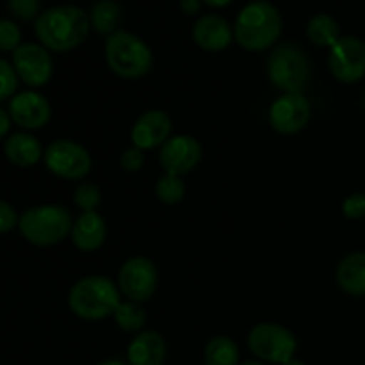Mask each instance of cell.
<instances>
[{
    "label": "cell",
    "mask_w": 365,
    "mask_h": 365,
    "mask_svg": "<svg viewBox=\"0 0 365 365\" xmlns=\"http://www.w3.org/2000/svg\"><path fill=\"white\" fill-rule=\"evenodd\" d=\"M89 21L84 9L77 6H57L36 18V36L45 48L53 52L73 50L88 38Z\"/></svg>",
    "instance_id": "cell-1"
},
{
    "label": "cell",
    "mask_w": 365,
    "mask_h": 365,
    "mask_svg": "<svg viewBox=\"0 0 365 365\" xmlns=\"http://www.w3.org/2000/svg\"><path fill=\"white\" fill-rule=\"evenodd\" d=\"M282 34V16L273 4L266 0L250 2L239 13L234 36L242 48L262 52L273 46Z\"/></svg>",
    "instance_id": "cell-2"
},
{
    "label": "cell",
    "mask_w": 365,
    "mask_h": 365,
    "mask_svg": "<svg viewBox=\"0 0 365 365\" xmlns=\"http://www.w3.org/2000/svg\"><path fill=\"white\" fill-rule=\"evenodd\" d=\"M120 303V291L106 277L82 278L73 284L68 294L71 312L86 321H98L114 316Z\"/></svg>",
    "instance_id": "cell-3"
},
{
    "label": "cell",
    "mask_w": 365,
    "mask_h": 365,
    "mask_svg": "<svg viewBox=\"0 0 365 365\" xmlns=\"http://www.w3.org/2000/svg\"><path fill=\"white\" fill-rule=\"evenodd\" d=\"M106 59L110 70L123 78L145 77L153 63L148 45L135 34L121 29L107 38Z\"/></svg>",
    "instance_id": "cell-4"
},
{
    "label": "cell",
    "mask_w": 365,
    "mask_h": 365,
    "mask_svg": "<svg viewBox=\"0 0 365 365\" xmlns=\"http://www.w3.org/2000/svg\"><path fill=\"white\" fill-rule=\"evenodd\" d=\"M21 235L31 245L52 246L71 234V214L61 205H41L25 210L18 221Z\"/></svg>",
    "instance_id": "cell-5"
},
{
    "label": "cell",
    "mask_w": 365,
    "mask_h": 365,
    "mask_svg": "<svg viewBox=\"0 0 365 365\" xmlns=\"http://www.w3.org/2000/svg\"><path fill=\"white\" fill-rule=\"evenodd\" d=\"M267 77L285 95H302L310 77L305 52L292 43L278 45L267 59Z\"/></svg>",
    "instance_id": "cell-6"
},
{
    "label": "cell",
    "mask_w": 365,
    "mask_h": 365,
    "mask_svg": "<svg viewBox=\"0 0 365 365\" xmlns=\"http://www.w3.org/2000/svg\"><path fill=\"white\" fill-rule=\"evenodd\" d=\"M248 348L257 359L271 364H287L294 359L298 341L285 327L274 323H260L248 335Z\"/></svg>",
    "instance_id": "cell-7"
},
{
    "label": "cell",
    "mask_w": 365,
    "mask_h": 365,
    "mask_svg": "<svg viewBox=\"0 0 365 365\" xmlns=\"http://www.w3.org/2000/svg\"><path fill=\"white\" fill-rule=\"evenodd\" d=\"M50 173L64 180H81L91 171V157L82 145L68 139L53 141L43 153Z\"/></svg>",
    "instance_id": "cell-8"
},
{
    "label": "cell",
    "mask_w": 365,
    "mask_h": 365,
    "mask_svg": "<svg viewBox=\"0 0 365 365\" xmlns=\"http://www.w3.org/2000/svg\"><path fill=\"white\" fill-rule=\"evenodd\" d=\"M328 66L331 75L344 84L365 77V43L355 36H344L330 50Z\"/></svg>",
    "instance_id": "cell-9"
},
{
    "label": "cell",
    "mask_w": 365,
    "mask_h": 365,
    "mask_svg": "<svg viewBox=\"0 0 365 365\" xmlns=\"http://www.w3.org/2000/svg\"><path fill=\"white\" fill-rule=\"evenodd\" d=\"M157 267L146 257H132L121 266L118 284L121 294L127 296L130 302H148L157 289Z\"/></svg>",
    "instance_id": "cell-10"
},
{
    "label": "cell",
    "mask_w": 365,
    "mask_h": 365,
    "mask_svg": "<svg viewBox=\"0 0 365 365\" xmlns=\"http://www.w3.org/2000/svg\"><path fill=\"white\" fill-rule=\"evenodd\" d=\"M14 71L31 88H41L52 78L53 63L48 50L36 43H25L13 52Z\"/></svg>",
    "instance_id": "cell-11"
},
{
    "label": "cell",
    "mask_w": 365,
    "mask_h": 365,
    "mask_svg": "<svg viewBox=\"0 0 365 365\" xmlns=\"http://www.w3.org/2000/svg\"><path fill=\"white\" fill-rule=\"evenodd\" d=\"M310 114H312V107L303 93L302 95H282L271 106L269 123L280 134H298L307 127Z\"/></svg>",
    "instance_id": "cell-12"
},
{
    "label": "cell",
    "mask_w": 365,
    "mask_h": 365,
    "mask_svg": "<svg viewBox=\"0 0 365 365\" xmlns=\"http://www.w3.org/2000/svg\"><path fill=\"white\" fill-rule=\"evenodd\" d=\"M202 159V146L191 135H175L163 145L159 153V160L166 175L189 173L198 166Z\"/></svg>",
    "instance_id": "cell-13"
},
{
    "label": "cell",
    "mask_w": 365,
    "mask_h": 365,
    "mask_svg": "<svg viewBox=\"0 0 365 365\" xmlns=\"http://www.w3.org/2000/svg\"><path fill=\"white\" fill-rule=\"evenodd\" d=\"M50 103L43 95L36 91H24L13 96L9 102V116L20 127L34 130L41 128L50 120Z\"/></svg>",
    "instance_id": "cell-14"
},
{
    "label": "cell",
    "mask_w": 365,
    "mask_h": 365,
    "mask_svg": "<svg viewBox=\"0 0 365 365\" xmlns=\"http://www.w3.org/2000/svg\"><path fill=\"white\" fill-rule=\"evenodd\" d=\"M171 128H173V121L164 110H148L132 127V143L135 148L143 150V152L153 150L157 146H163L170 139Z\"/></svg>",
    "instance_id": "cell-15"
},
{
    "label": "cell",
    "mask_w": 365,
    "mask_h": 365,
    "mask_svg": "<svg viewBox=\"0 0 365 365\" xmlns=\"http://www.w3.org/2000/svg\"><path fill=\"white\" fill-rule=\"evenodd\" d=\"M232 38H234V32H232L230 25L216 14H207V16L200 18L192 27V39L200 48L207 50V52L225 50L232 43Z\"/></svg>",
    "instance_id": "cell-16"
},
{
    "label": "cell",
    "mask_w": 365,
    "mask_h": 365,
    "mask_svg": "<svg viewBox=\"0 0 365 365\" xmlns=\"http://www.w3.org/2000/svg\"><path fill=\"white\" fill-rule=\"evenodd\" d=\"M164 359H166V342L157 331H141L128 344V365H163Z\"/></svg>",
    "instance_id": "cell-17"
},
{
    "label": "cell",
    "mask_w": 365,
    "mask_h": 365,
    "mask_svg": "<svg viewBox=\"0 0 365 365\" xmlns=\"http://www.w3.org/2000/svg\"><path fill=\"white\" fill-rule=\"evenodd\" d=\"M107 235L106 221L95 210L82 212L71 228V241L81 252H95L103 245Z\"/></svg>",
    "instance_id": "cell-18"
},
{
    "label": "cell",
    "mask_w": 365,
    "mask_h": 365,
    "mask_svg": "<svg viewBox=\"0 0 365 365\" xmlns=\"http://www.w3.org/2000/svg\"><path fill=\"white\" fill-rule=\"evenodd\" d=\"M337 284L351 296H365V252L344 257L337 266Z\"/></svg>",
    "instance_id": "cell-19"
},
{
    "label": "cell",
    "mask_w": 365,
    "mask_h": 365,
    "mask_svg": "<svg viewBox=\"0 0 365 365\" xmlns=\"http://www.w3.org/2000/svg\"><path fill=\"white\" fill-rule=\"evenodd\" d=\"M4 153H6L9 163L21 168H29L34 166V164L41 159L43 150L34 135L25 134V132H18V134H13L6 141Z\"/></svg>",
    "instance_id": "cell-20"
},
{
    "label": "cell",
    "mask_w": 365,
    "mask_h": 365,
    "mask_svg": "<svg viewBox=\"0 0 365 365\" xmlns=\"http://www.w3.org/2000/svg\"><path fill=\"white\" fill-rule=\"evenodd\" d=\"M310 41L317 46H334L341 39V27L330 14H316L307 27Z\"/></svg>",
    "instance_id": "cell-21"
},
{
    "label": "cell",
    "mask_w": 365,
    "mask_h": 365,
    "mask_svg": "<svg viewBox=\"0 0 365 365\" xmlns=\"http://www.w3.org/2000/svg\"><path fill=\"white\" fill-rule=\"evenodd\" d=\"M121 20V9L114 0H100L93 6L91 11V21L93 29H95L98 34H107L110 36L113 32L118 31V25Z\"/></svg>",
    "instance_id": "cell-22"
},
{
    "label": "cell",
    "mask_w": 365,
    "mask_h": 365,
    "mask_svg": "<svg viewBox=\"0 0 365 365\" xmlns=\"http://www.w3.org/2000/svg\"><path fill=\"white\" fill-rule=\"evenodd\" d=\"M207 365H239V348L230 337L210 339L205 348Z\"/></svg>",
    "instance_id": "cell-23"
},
{
    "label": "cell",
    "mask_w": 365,
    "mask_h": 365,
    "mask_svg": "<svg viewBox=\"0 0 365 365\" xmlns=\"http://www.w3.org/2000/svg\"><path fill=\"white\" fill-rule=\"evenodd\" d=\"M118 327L123 331H139L146 323V314L143 307L135 302H121L114 312Z\"/></svg>",
    "instance_id": "cell-24"
},
{
    "label": "cell",
    "mask_w": 365,
    "mask_h": 365,
    "mask_svg": "<svg viewBox=\"0 0 365 365\" xmlns=\"http://www.w3.org/2000/svg\"><path fill=\"white\" fill-rule=\"evenodd\" d=\"M155 195L166 205H175V203H178L184 198L185 185L182 182V178L177 177V175H164L157 182Z\"/></svg>",
    "instance_id": "cell-25"
},
{
    "label": "cell",
    "mask_w": 365,
    "mask_h": 365,
    "mask_svg": "<svg viewBox=\"0 0 365 365\" xmlns=\"http://www.w3.org/2000/svg\"><path fill=\"white\" fill-rule=\"evenodd\" d=\"M73 202L78 209H82V212H89V210H95L100 205L102 195H100V189L95 184H81L75 189Z\"/></svg>",
    "instance_id": "cell-26"
},
{
    "label": "cell",
    "mask_w": 365,
    "mask_h": 365,
    "mask_svg": "<svg viewBox=\"0 0 365 365\" xmlns=\"http://www.w3.org/2000/svg\"><path fill=\"white\" fill-rule=\"evenodd\" d=\"M18 88V75L7 61L0 59V102L11 98Z\"/></svg>",
    "instance_id": "cell-27"
},
{
    "label": "cell",
    "mask_w": 365,
    "mask_h": 365,
    "mask_svg": "<svg viewBox=\"0 0 365 365\" xmlns=\"http://www.w3.org/2000/svg\"><path fill=\"white\" fill-rule=\"evenodd\" d=\"M20 29L14 21L11 20H0V50L2 52H11L20 46Z\"/></svg>",
    "instance_id": "cell-28"
},
{
    "label": "cell",
    "mask_w": 365,
    "mask_h": 365,
    "mask_svg": "<svg viewBox=\"0 0 365 365\" xmlns=\"http://www.w3.org/2000/svg\"><path fill=\"white\" fill-rule=\"evenodd\" d=\"M9 11L20 20L29 21L38 16L39 0H9Z\"/></svg>",
    "instance_id": "cell-29"
},
{
    "label": "cell",
    "mask_w": 365,
    "mask_h": 365,
    "mask_svg": "<svg viewBox=\"0 0 365 365\" xmlns=\"http://www.w3.org/2000/svg\"><path fill=\"white\" fill-rule=\"evenodd\" d=\"M342 212L348 220H360L365 216V195L364 192H355L348 196L342 203Z\"/></svg>",
    "instance_id": "cell-30"
},
{
    "label": "cell",
    "mask_w": 365,
    "mask_h": 365,
    "mask_svg": "<svg viewBox=\"0 0 365 365\" xmlns=\"http://www.w3.org/2000/svg\"><path fill=\"white\" fill-rule=\"evenodd\" d=\"M120 164L125 171H128V173H135V171L141 170L143 164H145V153H143V150L132 146V148L125 150V152L121 153Z\"/></svg>",
    "instance_id": "cell-31"
},
{
    "label": "cell",
    "mask_w": 365,
    "mask_h": 365,
    "mask_svg": "<svg viewBox=\"0 0 365 365\" xmlns=\"http://www.w3.org/2000/svg\"><path fill=\"white\" fill-rule=\"evenodd\" d=\"M18 221H20V217H18L16 210L9 203L0 200V234H6V232H11L14 227H18Z\"/></svg>",
    "instance_id": "cell-32"
},
{
    "label": "cell",
    "mask_w": 365,
    "mask_h": 365,
    "mask_svg": "<svg viewBox=\"0 0 365 365\" xmlns=\"http://www.w3.org/2000/svg\"><path fill=\"white\" fill-rule=\"evenodd\" d=\"M180 7L185 14L192 16V14L198 13L200 7H202V0H180Z\"/></svg>",
    "instance_id": "cell-33"
},
{
    "label": "cell",
    "mask_w": 365,
    "mask_h": 365,
    "mask_svg": "<svg viewBox=\"0 0 365 365\" xmlns=\"http://www.w3.org/2000/svg\"><path fill=\"white\" fill-rule=\"evenodd\" d=\"M11 128V116L4 109H0V139L6 138Z\"/></svg>",
    "instance_id": "cell-34"
},
{
    "label": "cell",
    "mask_w": 365,
    "mask_h": 365,
    "mask_svg": "<svg viewBox=\"0 0 365 365\" xmlns=\"http://www.w3.org/2000/svg\"><path fill=\"white\" fill-rule=\"evenodd\" d=\"M202 2H205L209 7H216V9H220V7L228 6L232 0H202Z\"/></svg>",
    "instance_id": "cell-35"
},
{
    "label": "cell",
    "mask_w": 365,
    "mask_h": 365,
    "mask_svg": "<svg viewBox=\"0 0 365 365\" xmlns=\"http://www.w3.org/2000/svg\"><path fill=\"white\" fill-rule=\"evenodd\" d=\"M98 365H127V364H123L121 360H106V362H102Z\"/></svg>",
    "instance_id": "cell-36"
},
{
    "label": "cell",
    "mask_w": 365,
    "mask_h": 365,
    "mask_svg": "<svg viewBox=\"0 0 365 365\" xmlns=\"http://www.w3.org/2000/svg\"><path fill=\"white\" fill-rule=\"evenodd\" d=\"M284 365H307V364L302 362V360H298V359H292V360H289V362L284 364Z\"/></svg>",
    "instance_id": "cell-37"
},
{
    "label": "cell",
    "mask_w": 365,
    "mask_h": 365,
    "mask_svg": "<svg viewBox=\"0 0 365 365\" xmlns=\"http://www.w3.org/2000/svg\"><path fill=\"white\" fill-rule=\"evenodd\" d=\"M241 365H264V364H260V362H255V360H248V362H242Z\"/></svg>",
    "instance_id": "cell-38"
}]
</instances>
